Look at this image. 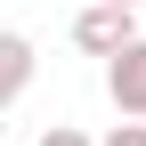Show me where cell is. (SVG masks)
Instances as JSON below:
<instances>
[{
    "mask_svg": "<svg viewBox=\"0 0 146 146\" xmlns=\"http://www.w3.org/2000/svg\"><path fill=\"white\" fill-rule=\"evenodd\" d=\"M122 41H138V8H122V0H89L73 16V49H89V57H114Z\"/></svg>",
    "mask_w": 146,
    "mask_h": 146,
    "instance_id": "1",
    "label": "cell"
},
{
    "mask_svg": "<svg viewBox=\"0 0 146 146\" xmlns=\"http://www.w3.org/2000/svg\"><path fill=\"white\" fill-rule=\"evenodd\" d=\"M106 98L146 122V41H122L114 57H106Z\"/></svg>",
    "mask_w": 146,
    "mask_h": 146,
    "instance_id": "2",
    "label": "cell"
},
{
    "mask_svg": "<svg viewBox=\"0 0 146 146\" xmlns=\"http://www.w3.org/2000/svg\"><path fill=\"white\" fill-rule=\"evenodd\" d=\"M33 65H41V57H33L25 33H0V106H16V98L33 89Z\"/></svg>",
    "mask_w": 146,
    "mask_h": 146,
    "instance_id": "3",
    "label": "cell"
},
{
    "mask_svg": "<svg viewBox=\"0 0 146 146\" xmlns=\"http://www.w3.org/2000/svg\"><path fill=\"white\" fill-rule=\"evenodd\" d=\"M98 146H146V122H138V114H122V122H114Z\"/></svg>",
    "mask_w": 146,
    "mask_h": 146,
    "instance_id": "4",
    "label": "cell"
},
{
    "mask_svg": "<svg viewBox=\"0 0 146 146\" xmlns=\"http://www.w3.org/2000/svg\"><path fill=\"white\" fill-rule=\"evenodd\" d=\"M41 146H98V138H89V130H73V122H49V130H41Z\"/></svg>",
    "mask_w": 146,
    "mask_h": 146,
    "instance_id": "5",
    "label": "cell"
},
{
    "mask_svg": "<svg viewBox=\"0 0 146 146\" xmlns=\"http://www.w3.org/2000/svg\"><path fill=\"white\" fill-rule=\"evenodd\" d=\"M122 8H138V0H122Z\"/></svg>",
    "mask_w": 146,
    "mask_h": 146,
    "instance_id": "6",
    "label": "cell"
}]
</instances>
